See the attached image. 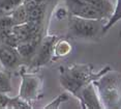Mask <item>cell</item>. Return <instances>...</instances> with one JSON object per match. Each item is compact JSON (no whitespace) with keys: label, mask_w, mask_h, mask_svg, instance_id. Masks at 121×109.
<instances>
[{"label":"cell","mask_w":121,"mask_h":109,"mask_svg":"<svg viewBox=\"0 0 121 109\" xmlns=\"http://www.w3.org/2000/svg\"><path fill=\"white\" fill-rule=\"evenodd\" d=\"M109 70V68L103 69V71L97 74H93L92 66L88 63H75L68 66H60V84L77 98L85 85L96 80Z\"/></svg>","instance_id":"cell-1"},{"label":"cell","mask_w":121,"mask_h":109,"mask_svg":"<svg viewBox=\"0 0 121 109\" xmlns=\"http://www.w3.org/2000/svg\"><path fill=\"white\" fill-rule=\"evenodd\" d=\"M104 108L121 107V79L111 70L93 81Z\"/></svg>","instance_id":"cell-2"},{"label":"cell","mask_w":121,"mask_h":109,"mask_svg":"<svg viewBox=\"0 0 121 109\" xmlns=\"http://www.w3.org/2000/svg\"><path fill=\"white\" fill-rule=\"evenodd\" d=\"M104 20L87 19L69 15L68 17V35L75 38H94L103 34Z\"/></svg>","instance_id":"cell-3"},{"label":"cell","mask_w":121,"mask_h":109,"mask_svg":"<svg viewBox=\"0 0 121 109\" xmlns=\"http://www.w3.org/2000/svg\"><path fill=\"white\" fill-rule=\"evenodd\" d=\"M21 85L19 96L31 103L43 97V79L32 72L21 73Z\"/></svg>","instance_id":"cell-4"},{"label":"cell","mask_w":121,"mask_h":109,"mask_svg":"<svg viewBox=\"0 0 121 109\" xmlns=\"http://www.w3.org/2000/svg\"><path fill=\"white\" fill-rule=\"evenodd\" d=\"M58 38H59L57 35H47L43 38L35 54L30 59V63L28 66V70L30 72L42 68L53 60L54 46Z\"/></svg>","instance_id":"cell-5"},{"label":"cell","mask_w":121,"mask_h":109,"mask_svg":"<svg viewBox=\"0 0 121 109\" xmlns=\"http://www.w3.org/2000/svg\"><path fill=\"white\" fill-rule=\"evenodd\" d=\"M81 103L82 108L86 109H101L104 108V105L100 101V98L98 96L97 89H96L94 83L90 82L87 85H85L81 89L79 96L77 97Z\"/></svg>","instance_id":"cell-6"},{"label":"cell","mask_w":121,"mask_h":109,"mask_svg":"<svg viewBox=\"0 0 121 109\" xmlns=\"http://www.w3.org/2000/svg\"><path fill=\"white\" fill-rule=\"evenodd\" d=\"M22 57L15 47L6 43H0V65L6 71H12L18 68Z\"/></svg>","instance_id":"cell-7"},{"label":"cell","mask_w":121,"mask_h":109,"mask_svg":"<svg viewBox=\"0 0 121 109\" xmlns=\"http://www.w3.org/2000/svg\"><path fill=\"white\" fill-rule=\"evenodd\" d=\"M23 4L25 5L27 10V16H28L27 22L43 24L47 7L46 2L45 3H36L33 0H24Z\"/></svg>","instance_id":"cell-8"},{"label":"cell","mask_w":121,"mask_h":109,"mask_svg":"<svg viewBox=\"0 0 121 109\" xmlns=\"http://www.w3.org/2000/svg\"><path fill=\"white\" fill-rule=\"evenodd\" d=\"M42 40H43V34L36 35V36H34V38L20 42V43L17 45L16 49L18 50V52H19V54H20V56L22 57V59H28L30 61V59L33 57V55L35 54V52H36L37 47H38V45L40 44Z\"/></svg>","instance_id":"cell-9"},{"label":"cell","mask_w":121,"mask_h":109,"mask_svg":"<svg viewBox=\"0 0 121 109\" xmlns=\"http://www.w3.org/2000/svg\"><path fill=\"white\" fill-rule=\"evenodd\" d=\"M71 50H73V47H71L69 42L66 40H60V38H58L54 46L53 60L63 56H66V55H68L71 52Z\"/></svg>","instance_id":"cell-10"},{"label":"cell","mask_w":121,"mask_h":109,"mask_svg":"<svg viewBox=\"0 0 121 109\" xmlns=\"http://www.w3.org/2000/svg\"><path fill=\"white\" fill-rule=\"evenodd\" d=\"M120 20H121V0H116V4H115V6H114V10H113L112 16L110 17V19L107 21V23H104V27H103V34L108 32L109 30Z\"/></svg>","instance_id":"cell-11"},{"label":"cell","mask_w":121,"mask_h":109,"mask_svg":"<svg viewBox=\"0 0 121 109\" xmlns=\"http://www.w3.org/2000/svg\"><path fill=\"white\" fill-rule=\"evenodd\" d=\"M9 16L12 17L15 25L25 23L28 21V16H27V10L26 7L23 3H21L19 6H17L12 13L9 14Z\"/></svg>","instance_id":"cell-12"},{"label":"cell","mask_w":121,"mask_h":109,"mask_svg":"<svg viewBox=\"0 0 121 109\" xmlns=\"http://www.w3.org/2000/svg\"><path fill=\"white\" fill-rule=\"evenodd\" d=\"M24 0H0V16L9 15Z\"/></svg>","instance_id":"cell-13"},{"label":"cell","mask_w":121,"mask_h":109,"mask_svg":"<svg viewBox=\"0 0 121 109\" xmlns=\"http://www.w3.org/2000/svg\"><path fill=\"white\" fill-rule=\"evenodd\" d=\"M6 108H13V109H30L32 108L30 102L24 100L20 96L15 98H9V103L6 105Z\"/></svg>","instance_id":"cell-14"},{"label":"cell","mask_w":121,"mask_h":109,"mask_svg":"<svg viewBox=\"0 0 121 109\" xmlns=\"http://www.w3.org/2000/svg\"><path fill=\"white\" fill-rule=\"evenodd\" d=\"M0 91L4 94H9L12 91V82L9 73L1 69H0Z\"/></svg>","instance_id":"cell-15"},{"label":"cell","mask_w":121,"mask_h":109,"mask_svg":"<svg viewBox=\"0 0 121 109\" xmlns=\"http://www.w3.org/2000/svg\"><path fill=\"white\" fill-rule=\"evenodd\" d=\"M69 99V96H68L67 93H63V94H60L58 97L56 98L55 100H53L50 104H48L47 106H45L43 108H48V109H56V108H59V106L62 104V103L66 102L67 100Z\"/></svg>","instance_id":"cell-16"},{"label":"cell","mask_w":121,"mask_h":109,"mask_svg":"<svg viewBox=\"0 0 121 109\" xmlns=\"http://www.w3.org/2000/svg\"><path fill=\"white\" fill-rule=\"evenodd\" d=\"M9 100V97L6 96V94L0 91V108H6Z\"/></svg>","instance_id":"cell-17"}]
</instances>
